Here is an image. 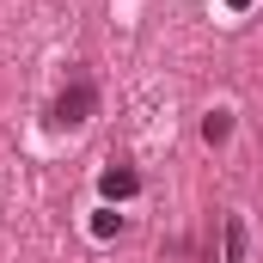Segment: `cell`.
<instances>
[{
  "instance_id": "5b68a950",
  "label": "cell",
  "mask_w": 263,
  "mask_h": 263,
  "mask_svg": "<svg viewBox=\"0 0 263 263\" xmlns=\"http://www.w3.org/2000/svg\"><path fill=\"white\" fill-rule=\"evenodd\" d=\"M92 233H98V239H110V233H123V214H110V208H104V214H92Z\"/></svg>"
},
{
  "instance_id": "6da1fadb",
  "label": "cell",
  "mask_w": 263,
  "mask_h": 263,
  "mask_svg": "<svg viewBox=\"0 0 263 263\" xmlns=\"http://www.w3.org/2000/svg\"><path fill=\"white\" fill-rule=\"evenodd\" d=\"M98 117V86H92V73H67V86L55 92V104H49V129H80V123H92Z\"/></svg>"
},
{
  "instance_id": "8992f818",
  "label": "cell",
  "mask_w": 263,
  "mask_h": 263,
  "mask_svg": "<svg viewBox=\"0 0 263 263\" xmlns=\"http://www.w3.org/2000/svg\"><path fill=\"white\" fill-rule=\"evenodd\" d=\"M227 6H251V0H227Z\"/></svg>"
},
{
  "instance_id": "7a4b0ae2",
  "label": "cell",
  "mask_w": 263,
  "mask_h": 263,
  "mask_svg": "<svg viewBox=\"0 0 263 263\" xmlns=\"http://www.w3.org/2000/svg\"><path fill=\"white\" fill-rule=\"evenodd\" d=\"M98 190H104V202H129L135 190H141V172H135V165H110V172L98 178Z\"/></svg>"
},
{
  "instance_id": "277c9868",
  "label": "cell",
  "mask_w": 263,
  "mask_h": 263,
  "mask_svg": "<svg viewBox=\"0 0 263 263\" xmlns=\"http://www.w3.org/2000/svg\"><path fill=\"white\" fill-rule=\"evenodd\" d=\"M227 135H233V110H208V117H202V141H214V147H220Z\"/></svg>"
},
{
  "instance_id": "3957f363",
  "label": "cell",
  "mask_w": 263,
  "mask_h": 263,
  "mask_svg": "<svg viewBox=\"0 0 263 263\" xmlns=\"http://www.w3.org/2000/svg\"><path fill=\"white\" fill-rule=\"evenodd\" d=\"M245 220L239 214H220V263H245Z\"/></svg>"
}]
</instances>
